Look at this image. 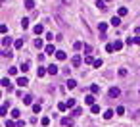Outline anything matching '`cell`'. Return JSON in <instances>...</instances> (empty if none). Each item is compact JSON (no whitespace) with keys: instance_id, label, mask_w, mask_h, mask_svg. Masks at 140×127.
Here are the masks:
<instances>
[{"instance_id":"ba28073f","label":"cell","mask_w":140,"mask_h":127,"mask_svg":"<svg viewBox=\"0 0 140 127\" xmlns=\"http://www.w3.org/2000/svg\"><path fill=\"white\" fill-rule=\"evenodd\" d=\"M94 94H88V96H85V104H88V106H94Z\"/></svg>"},{"instance_id":"60d3db41","label":"cell","mask_w":140,"mask_h":127,"mask_svg":"<svg viewBox=\"0 0 140 127\" xmlns=\"http://www.w3.org/2000/svg\"><path fill=\"white\" fill-rule=\"evenodd\" d=\"M119 75H121V77H125V75H127V69H125V67H119Z\"/></svg>"},{"instance_id":"836d02e7","label":"cell","mask_w":140,"mask_h":127,"mask_svg":"<svg viewBox=\"0 0 140 127\" xmlns=\"http://www.w3.org/2000/svg\"><path fill=\"white\" fill-rule=\"evenodd\" d=\"M127 12H129V10H127V8H119V17H123V16H127Z\"/></svg>"},{"instance_id":"bcb514c9","label":"cell","mask_w":140,"mask_h":127,"mask_svg":"<svg viewBox=\"0 0 140 127\" xmlns=\"http://www.w3.org/2000/svg\"><path fill=\"white\" fill-rule=\"evenodd\" d=\"M136 35H140V25H136Z\"/></svg>"},{"instance_id":"f546056e","label":"cell","mask_w":140,"mask_h":127,"mask_svg":"<svg viewBox=\"0 0 140 127\" xmlns=\"http://www.w3.org/2000/svg\"><path fill=\"white\" fill-rule=\"evenodd\" d=\"M81 114H83L81 108H73V112H71V116H81Z\"/></svg>"},{"instance_id":"8d00e7d4","label":"cell","mask_w":140,"mask_h":127,"mask_svg":"<svg viewBox=\"0 0 140 127\" xmlns=\"http://www.w3.org/2000/svg\"><path fill=\"white\" fill-rule=\"evenodd\" d=\"M92 66H94V67H98V69H100V67L104 66V62H102V60H96V62L92 63Z\"/></svg>"},{"instance_id":"484cf974","label":"cell","mask_w":140,"mask_h":127,"mask_svg":"<svg viewBox=\"0 0 140 127\" xmlns=\"http://www.w3.org/2000/svg\"><path fill=\"white\" fill-rule=\"evenodd\" d=\"M12 56H13V54H12L10 50H6V48L2 50V58H12Z\"/></svg>"},{"instance_id":"83f0119b","label":"cell","mask_w":140,"mask_h":127,"mask_svg":"<svg viewBox=\"0 0 140 127\" xmlns=\"http://www.w3.org/2000/svg\"><path fill=\"white\" fill-rule=\"evenodd\" d=\"M19 116H21V112H19V110H12V118L13 119H17Z\"/></svg>"},{"instance_id":"ffe728a7","label":"cell","mask_w":140,"mask_h":127,"mask_svg":"<svg viewBox=\"0 0 140 127\" xmlns=\"http://www.w3.org/2000/svg\"><path fill=\"white\" fill-rule=\"evenodd\" d=\"M106 29H108V23H98V31L102 33V35L106 33Z\"/></svg>"},{"instance_id":"74e56055","label":"cell","mask_w":140,"mask_h":127,"mask_svg":"<svg viewBox=\"0 0 140 127\" xmlns=\"http://www.w3.org/2000/svg\"><path fill=\"white\" fill-rule=\"evenodd\" d=\"M35 46L37 48H42V39H35Z\"/></svg>"},{"instance_id":"b9f144b4","label":"cell","mask_w":140,"mask_h":127,"mask_svg":"<svg viewBox=\"0 0 140 127\" xmlns=\"http://www.w3.org/2000/svg\"><path fill=\"white\" fill-rule=\"evenodd\" d=\"M125 45H129V46H131V45H134V37H132V39H131V37H129V39H127V41H125Z\"/></svg>"},{"instance_id":"4316f807","label":"cell","mask_w":140,"mask_h":127,"mask_svg":"<svg viewBox=\"0 0 140 127\" xmlns=\"http://www.w3.org/2000/svg\"><path fill=\"white\" fill-rule=\"evenodd\" d=\"M83 48H85V54H86V56H88L90 52H92V46H90V45H85Z\"/></svg>"},{"instance_id":"4dcf8cb0","label":"cell","mask_w":140,"mask_h":127,"mask_svg":"<svg viewBox=\"0 0 140 127\" xmlns=\"http://www.w3.org/2000/svg\"><path fill=\"white\" fill-rule=\"evenodd\" d=\"M21 27H23V29H27V27H29V19H27V17H23V19H21Z\"/></svg>"},{"instance_id":"44dd1931","label":"cell","mask_w":140,"mask_h":127,"mask_svg":"<svg viewBox=\"0 0 140 127\" xmlns=\"http://www.w3.org/2000/svg\"><path fill=\"white\" fill-rule=\"evenodd\" d=\"M25 8L27 10H33V8H35V2H33V0H25Z\"/></svg>"},{"instance_id":"e575fe53","label":"cell","mask_w":140,"mask_h":127,"mask_svg":"<svg viewBox=\"0 0 140 127\" xmlns=\"http://www.w3.org/2000/svg\"><path fill=\"white\" fill-rule=\"evenodd\" d=\"M65 104H67V108H75V100H73V98H69Z\"/></svg>"},{"instance_id":"9a60e30c","label":"cell","mask_w":140,"mask_h":127,"mask_svg":"<svg viewBox=\"0 0 140 127\" xmlns=\"http://www.w3.org/2000/svg\"><path fill=\"white\" fill-rule=\"evenodd\" d=\"M113 114H115L113 110H106V112H104V119H111V118H113Z\"/></svg>"},{"instance_id":"8fae6325","label":"cell","mask_w":140,"mask_h":127,"mask_svg":"<svg viewBox=\"0 0 140 127\" xmlns=\"http://www.w3.org/2000/svg\"><path fill=\"white\" fill-rule=\"evenodd\" d=\"M17 85H19V87H27V85H29V79H27V77H19V79H17Z\"/></svg>"},{"instance_id":"d6a6232c","label":"cell","mask_w":140,"mask_h":127,"mask_svg":"<svg viewBox=\"0 0 140 127\" xmlns=\"http://www.w3.org/2000/svg\"><path fill=\"white\" fill-rule=\"evenodd\" d=\"M85 62H86V63H94L96 60H94V58H92V56L88 54V56H85Z\"/></svg>"},{"instance_id":"7a4b0ae2","label":"cell","mask_w":140,"mask_h":127,"mask_svg":"<svg viewBox=\"0 0 140 127\" xmlns=\"http://www.w3.org/2000/svg\"><path fill=\"white\" fill-rule=\"evenodd\" d=\"M81 63H83V58H81L79 54H75L73 58H71V66H73V67H79Z\"/></svg>"},{"instance_id":"3957f363","label":"cell","mask_w":140,"mask_h":127,"mask_svg":"<svg viewBox=\"0 0 140 127\" xmlns=\"http://www.w3.org/2000/svg\"><path fill=\"white\" fill-rule=\"evenodd\" d=\"M2 87H4V89H8V91H13V85L10 83L8 77H4V79H2Z\"/></svg>"},{"instance_id":"ee69618b","label":"cell","mask_w":140,"mask_h":127,"mask_svg":"<svg viewBox=\"0 0 140 127\" xmlns=\"http://www.w3.org/2000/svg\"><path fill=\"white\" fill-rule=\"evenodd\" d=\"M6 127H17V125H16V123H13V121H12V119H8V121H6Z\"/></svg>"},{"instance_id":"30bf717a","label":"cell","mask_w":140,"mask_h":127,"mask_svg":"<svg viewBox=\"0 0 140 127\" xmlns=\"http://www.w3.org/2000/svg\"><path fill=\"white\" fill-rule=\"evenodd\" d=\"M8 108H10V102H2V108H0V114L6 116L8 114Z\"/></svg>"},{"instance_id":"5bb4252c","label":"cell","mask_w":140,"mask_h":127,"mask_svg":"<svg viewBox=\"0 0 140 127\" xmlns=\"http://www.w3.org/2000/svg\"><path fill=\"white\" fill-rule=\"evenodd\" d=\"M65 87H67V89H75V87H77V81H75V79H67Z\"/></svg>"},{"instance_id":"2e32d148","label":"cell","mask_w":140,"mask_h":127,"mask_svg":"<svg viewBox=\"0 0 140 127\" xmlns=\"http://www.w3.org/2000/svg\"><path fill=\"white\" fill-rule=\"evenodd\" d=\"M44 52H46V54H56L58 50H54V45H48V46L44 48Z\"/></svg>"},{"instance_id":"c3c4849f","label":"cell","mask_w":140,"mask_h":127,"mask_svg":"<svg viewBox=\"0 0 140 127\" xmlns=\"http://www.w3.org/2000/svg\"><path fill=\"white\" fill-rule=\"evenodd\" d=\"M104 2H109V0H104Z\"/></svg>"},{"instance_id":"603a6c76","label":"cell","mask_w":140,"mask_h":127,"mask_svg":"<svg viewBox=\"0 0 140 127\" xmlns=\"http://www.w3.org/2000/svg\"><path fill=\"white\" fill-rule=\"evenodd\" d=\"M113 48H115V50H121V48H123V42H121V41H115V42H113Z\"/></svg>"},{"instance_id":"7c38bea8","label":"cell","mask_w":140,"mask_h":127,"mask_svg":"<svg viewBox=\"0 0 140 127\" xmlns=\"http://www.w3.org/2000/svg\"><path fill=\"white\" fill-rule=\"evenodd\" d=\"M23 104H25V106H31V104H33V96H31V94H25V96H23Z\"/></svg>"},{"instance_id":"f1b7e54d","label":"cell","mask_w":140,"mask_h":127,"mask_svg":"<svg viewBox=\"0 0 140 127\" xmlns=\"http://www.w3.org/2000/svg\"><path fill=\"white\" fill-rule=\"evenodd\" d=\"M40 110H42V106H40V104H33V112H35V114H38Z\"/></svg>"},{"instance_id":"1f68e13d","label":"cell","mask_w":140,"mask_h":127,"mask_svg":"<svg viewBox=\"0 0 140 127\" xmlns=\"http://www.w3.org/2000/svg\"><path fill=\"white\" fill-rule=\"evenodd\" d=\"M40 123H42V127L50 125V118H42V119H40Z\"/></svg>"},{"instance_id":"9c48e42d","label":"cell","mask_w":140,"mask_h":127,"mask_svg":"<svg viewBox=\"0 0 140 127\" xmlns=\"http://www.w3.org/2000/svg\"><path fill=\"white\" fill-rule=\"evenodd\" d=\"M96 8H100L102 12H106V10H108V6H106L104 0H96Z\"/></svg>"},{"instance_id":"cb8c5ba5","label":"cell","mask_w":140,"mask_h":127,"mask_svg":"<svg viewBox=\"0 0 140 127\" xmlns=\"http://www.w3.org/2000/svg\"><path fill=\"white\" fill-rule=\"evenodd\" d=\"M58 110H60V112H65V110H67V104H65V102H60V104H58Z\"/></svg>"},{"instance_id":"d590c367","label":"cell","mask_w":140,"mask_h":127,"mask_svg":"<svg viewBox=\"0 0 140 127\" xmlns=\"http://www.w3.org/2000/svg\"><path fill=\"white\" fill-rule=\"evenodd\" d=\"M90 110H92V114H98V112H100V106L94 104V106H90Z\"/></svg>"},{"instance_id":"8992f818","label":"cell","mask_w":140,"mask_h":127,"mask_svg":"<svg viewBox=\"0 0 140 127\" xmlns=\"http://www.w3.org/2000/svg\"><path fill=\"white\" fill-rule=\"evenodd\" d=\"M33 31H35V35L38 37V35H42V33H44V27H42L40 23H38V25H35V27H33Z\"/></svg>"},{"instance_id":"7dc6e473","label":"cell","mask_w":140,"mask_h":127,"mask_svg":"<svg viewBox=\"0 0 140 127\" xmlns=\"http://www.w3.org/2000/svg\"><path fill=\"white\" fill-rule=\"evenodd\" d=\"M64 4H71V0H64Z\"/></svg>"},{"instance_id":"4fadbf2b","label":"cell","mask_w":140,"mask_h":127,"mask_svg":"<svg viewBox=\"0 0 140 127\" xmlns=\"http://www.w3.org/2000/svg\"><path fill=\"white\" fill-rule=\"evenodd\" d=\"M12 42H13V41H12V39H10L8 35H6V37H2V46H4V48H6V46H10Z\"/></svg>"},{"instance_id":"7402d4cb","label":"cell","mask_w":140,"mask_h":127,"mask_svg":"<svg viewBox=\"0 0 140 127\" xmlns=\"http://www.w3.org/2000/svg\"><path fill=\"white\" fill-rule=\"evenodd\" d=\"M90 92H92V94H98V92H100V87H98V85H90Z\"/></svg>"},{"instance_id":"52a82bcc","label":"cell","mask_w":140,"mask_h":127,"mask_svg":"<svg viewBox=\"0 0 140 127\" xmlns=\"http://www.w3.org/2000/svg\"><path fill=\"white\" fill-rule=\"evenodd\" d=\"M109 23H111L113 27H119V25H121V17H119V16H113V17H111V21H109Z\"/></svg>"},{"instance_id":"6da1fadb","label":"cell","mask_w":140,"mask_h":127,"mask_svg":"<svg viewBox=\"0 0 140 127\" xmlns=\"http://www.w3.org/2000/svg\"><path fill=\"white\" fill-rule=\"evenodd\" d=\"M108 94H109V98H117V96H121V89L119 87H111Z\"/></svg>"},{"instance_id":"ac0fdd59","label":"cell","mask_w":140,"mask_h":127,"mask_svg":"<svg viewBox=\"0 0 140 127\" xmlns=\"http://www.w3.org/2000/svg\"><path fill=\"white\" fill-rule=\"evenodd\" d=\"M23 42H25V39H17V41L13 42V46L16 48H23Z\"/></svg>"},{"instance_id":"f35d334b","label":"cell","mask_w":140,"mask_h":127,"mask_svg":"<svg viewBox=\"0 0 140 127\" xmlns=\"http://www.w3.org/2000/svg\"><path fill=\"white\" fill-rule=\"evenodd\" d=\"M106 50H108V52H113V50H115V48H113V42H109V45H106Z\"/></svg>"},{"instance_id":"e0dca14e","label":"cell","mask_w":140,"mask_h":127,"mask_svg":"<svg viewBox=\"0 0 140 127\" xmlns=\"http://www.w3.org/2000/svg\"><path fill=\"white\" fill-rule=\"evenodd\" d=\"M65 56H67V54H65L64 50H58V52H56V58H58V60H65Z\"/></svg>"},{"instance_id":"5b68a950","label":"cell","mask_w":140,"mask_h":127,"mask_svg":"<svg viewBox=\"0 0 140 127\" xmlns=\"http://www.w3.org/2000/svg\"><path fill=\"white\" fill-rule=\"evenodd\" d=\"M58 71H60V67H58L56 63H52V66H48V73H50V75H56Z\"/></svg>"},{"instance_id":"f6af8a7d","label":"cell","mask_w":140,"mask_h":127,"mask_svg":"<svg viewBox=\"0 0 140 127\" xmlns=\"http://www.w3.org/2000/svg\"><path fill=\"white\" fill-rule=\"evenodd\" d=\"M134 45H140V35H136V37H134Z\"/></svg>"},{"instance_id":"d6986e66","label":"cell","mask_w":140,"mask_h":127,"mask_svg":"<svg viewBox=\"0 0 140 127\" xmlns=\"http://www.w3.org/2000/svg\"><path fill=\"white\" fill-rule=\"evenodd\" d=\"M29 66H31L29 62H21V67H19V69H21L23 73H25V71H29Z\"/></svg>"},{"instance_id":"681fc988","label":"cell","mask_w":140,"mask_h":127,"mask_svg":"<svg viewBox=\"0 0 140 127\" xmlns=\"http://www.w3.org/2000/svg\"><path fill=\"white\" fill-rule=\"evenodd\" d=\"M138 92H140V91H138Z\"/></svg>"},{"instance_id":"d4e9b609","label":"cell","mask_w":140,"mask_h":127,"mask_svg":"<svg viewBox=\"0 0 140 127\" xmlns=\"http://www.w3.org/2000/svg\"><path fill=\"white\" fill-rule=\"evenodd\" d=\"M115 114H117V116H123V114H125V106H117V110H115Z\"/></svg>"},{"instance_id":"277c9868","label":"cell","mask_w":140,"mask_h":127,"mask_svg":"<svg viewBox=\"0 0 140 127\" xmlns=\"http://www.w3.org/2000/svg\"><path fill=\"white\" fill-rule=\"evenodd\" d=\"M61 125L64 127H73V118H61Z\"/></svg>"},{"instance_id":"ab89813d","label":"cell","mask_w":140,"mask_h":127,"mask_svg":"<svg viewBox=\"0 0 140 127\" xmlns=\"http://www.w3.org/2000/svg\"><path fill=\"white\" fill-rule=\"evenodd\" d=\"M81 46H83V42H79V41H75V42H73V48H75V50H79Z\"/></svg>"},{"instance_id":"7bdbcfd3","label":"cell","mask_w":140,"mask_h":127,"mask_svg":"<svg viewBox=\"0 0 140 127\" xmlns=\"http://www.w3.org/2000/svg\"><path fill=\"white\" fill-rule=\"evenodd\" d=\"M8 73H10V75H16V73H17V67H10Z\"/></svg>"}]
</instances>
